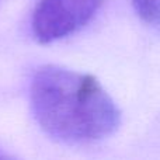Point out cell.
<instances>
[{
    "label": "cell",
    "mask_w": 160,
    "mask_h": 160,
    "mask_svg": "<svg viewBox=\"0 0 160 160\" xmlns=\"http://www.w3.org/2000/svg\"><path fill=\"white\" fill-rule=\"evenodd\" d=\"M30 102L39 127L65 143L102 141L121 124L119 108L94 76L55 65L35 72Z\"/></svg>",
    "instance_id": "1"
},
{
    "label": "cell",
    "mask_w": 160,
    "mask_h": 160,
    "mask_svg": "<svg viewBox=\"0 0 160 160\" xmlns=\"http://www.w3.org/2000/svg\"><path fill=\"white\" fill-rule=\"evenodd\" d=\"M102 0H39L32 11L31 30L39 44L63 39L87 25Z\"/></svg>",
    "instance_id": "2"
},
{
    "label": "cell",
    "mask_w": 160,
    "mask_h": 160,
    "mask_svg": "<svg viewBox=\"0 0 160 160\" xmlns=\"http://www.w3.org/2000/svg\"><path fill=\"white\" fill-rule=\"evenodd\" d=\"M138 17L149 27L160 30V0H131Z\"/></svg>",
    "instance_id": "3"
}]
</instances>
